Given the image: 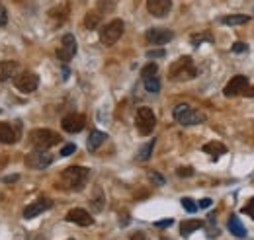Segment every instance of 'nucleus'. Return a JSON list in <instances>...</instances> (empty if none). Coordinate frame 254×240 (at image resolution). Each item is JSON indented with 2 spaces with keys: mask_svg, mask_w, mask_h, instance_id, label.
I'll list each match as a JSON object with an SVG mask.
<instances>
[{
  "mask_svg": "<svg viewBox=\"0 0 254 240\" xmlns=\"http://www.w3.org/2000/svg\"><path fill=\"white\" fill-rule=\"evenodd\" d=\"M16 139H18V135H16V131H14V127L12 125H8V123H2L0 121V143H16Z\"/></svg>",
  "mask_w": 254,
  "mask_h": 240,
  "instance_id": "nucleus-17",
  "label": "nucleus"
},
{
  "mask_svg": "<svg viewBox=\"0 0 254 240\" xmlns=\"http://www.w3.org/2000/svg\"><path fill=\"white\" fill-rule=\"evenodd\" d=\"M6 22H8V14H6V8H4V6H0V28H2V26H6Z\"/></svg>",
  "mask_w": 254,
  "mask_h": 240,
  "instance_id": "nucleus-36",
  "label": "nucleus"
},
{
  "mask_svg": "<svg viewBox=\"0 0 254 240\" xmlns=\"http://www.w3.org/2000/svg\"><path fill=\"white\" fill-rule=\"evenodd\" d=\"M74 150H76V144H74V143L65 144V146H63V150H61V156H71Z\"/></svg>",
  "mask_w": 254,
  "mask_h": 240,
  "instance_id": "nucleus-31",
  "label": "nucleus"
},
{
  "mask_svg": "<svg viewBox=\"0 0 254 240\" xmlns=\"http://www.w3.org/2000/svg\"><path fill=\"white\" fill-rule=\"evenodd\" d=\"M209 205H211V199H202L198 207H209Z\"/></svg>",
  "mask_w": 254,
  "mask_h": 240,
  "instance_id": "nucleus-41",
  "label": "nucleus"
},
{
  "mask_svg": "<svg viewBox=\"0 0 254 240\" xmlns=\"http://www.w3.org/2000/svg\"><path fill=\"white\" fill-rule=\"evenodd\" d=\"M104 141H106V133H104V131H98V129H96V131H92V133H90V137H88V150H90V152H94V150H96Z\"/></svg>",
  "mask_w": 254,
  "mask_h": 240,
  "instance_id": "nucleus-21",
  "label": "nucleus"
},
{
  "mask_svg": "<svg viewBox=\"0 0 254 240\" xmlns=\"http://www.w3.org/2000/svg\"><path fill=\"white\" fill-rule=\"evenodd\" d=\"M243 211H245V213H247L251 219H254V197L249 201V203H247V205H245V209H243Z\"/></svg>",
  "mask_w": 254,
  "mask_h": 240,
  "instance_id": "nucleus-34",
  "label": "nucleus"
},
{
  "mask_svg": "<svg viewBox=\"0 0 254 240\" xmlns=\"http://www.w3.org/2000/svg\"><path fill=\"white\" fill-rule=\"evenodd\" d=\"M147 55H149V57H164V49H152Z\"/></svg>",
  "mask_w": 254,
  "mask_h": 240,
  "instance_id": "nucleus-39",
  "label": "nucleus"
},
{
  "mask_svg": "<svg viewBox=\"0 0 254 240\" xmlns=\"http://www.w3.org/2000/svg\"><path fill=\"white\" fill-rule=\"evenodd\" d=\"M16 178H18V176H16V174H14V176H8V178H4V182H14V180H16Z\"/></svg>",
  "mask_w": 254,
  "mask_h": 240,
  "instance_id": "nucleus-43",
  "label": "nucleus"
},
{
  "mask_svg": "<svg viewBox=\"0 0 254 240\" xmlns=\"http://www.w3.org/2000/svg\"><path fill=\"white\" fill-rule=\"evenodd\" d=\"M172 8V0H147V10L156 18H164Z\"/></svg>",
  "mask_w": 254,
  "mask_h": 240,
  "instance_id": "nucleus-14",
  "label": "nucleus"
},
{
  "mask_svg": "<svg viewBox=\"0 0 254 240\" xmlns=\"http://www.w3.org/2000/svg\"><path fill=\"white\" fill-rule=\"evenodd\" d=\"M147 41L152 43V45H164V43H168L172 37H174V34L170 32V30H162V28H152L147 32Z\"/></svg>",
  "mask_w": 254,
  "mask_h": 240,
  "instance_id": "nucleus-13",
  "label": "nucleus"
},
{
  "mask_svg": "<svg viewBox=\"0 0 254 240\" xmlns=\"http://www.w3.org/2000/svg\"><path fill=\"white\" fill-rule=\"evenodd\" d=\"M182 207H184L186 211H190V213L198 211V203H196V201H192L190 197H184V199H182Z\"/></svg>",
  "mask_w": 254,
  "mask_h": 240,
  "instance_id": "nucleus-29",
  "label": "nucleus"
},
{
  "mask_svg": "<svg viewBox=\"0 0 254 240\" xmlns=\"http://www.w3.org/2000/svg\"><path fill=\"white\" fill-rule=\"evenodd\" d=\"M135 125H137V131H139L141 135H151L154 125H156V117H154L151 107H139V109H137Z\"/></svg>",
  "mask_w": 254,
  "mask_h": 240,
  "instance_id": "nucleus-3",
  "label": "nucleus"
},
{
  "mask_svg": "<svg viewBox=\"0 0 254 240\" xmlns=\"http://www.w3.org/2000/svg\"><path fill=\"white\" fill-rule=\"evenodd\" d=\"M74 55H76V39H74V35L67 34V35H63L61 45L57 49V59L63 63H69Z\"/></svg>",
  "mask_w": 254,
  "mask_h": 240,
  "instance_id": "nucleus-7",
  "label": "nucleus"
},
{
  "mask_svg": "<svg viewBox=\"0 0 254 240\" xmlns=\"http://www.w3.org/2000/svg\"><path fill=\"white\" fill-rule=\"evenodd\" d=\"M190 109H192V107H190L188 103H178V105L174 107V111H172V113H174V119H176V121H180V119H182Z\"/></svg>",
  "mask_w": 254,
  "mask_h": 240,
  "instance_id": "nucleus-25",
  "label": "nucleus"
},
{
  "mask_svg": "<svg viewBox=\"0 0 254 240\" xmlns=\"http://www.w3.org/2000/svg\"><path fill=\"white\" fill-rule=\"evenodd\" d=\"M123 30H125V26L121 20H113V22L106 24L100 32V41L104 45H113L123 35Z\"/></svg>",
  "mask_w": 254,
  "mask_h": 240,
  "instance_id": "nucleus-4",
  "label": "nucleus"
},
{
  "mask_svg": "<svg viewBox=\"0 0 254 240\" xmlns=\"http://www.w3.org/2000/svg\"><path fill=\"white\" fill-rule=\"evenodd\" d=\"M131 240H147V237H145L143 233H133V235H131Z\"/></svg>",
  "mask_w": 254,
  "mask_h": 240,
  "instance_id": "nucleus-40",
  "label": "nucleus"
},
{
  "mask_svg": "<svg viewBox=\"0 0 254 240\" xmlns=\"http://www.w3.org/2000/svg\"><path fill=\"white\" fill-rule=\"evenodd\" d=\"M67 14H69V10H67L65 6H61V8H55V10H51V18H57V24H63V20L67 18Z\"/></svg>",
  "mask_w": 254,
  "mask_h": 240,
  "instance_id": "nucleus-26",
  "label": "nucleus"
},
{
  "mask_svg": "<svg viewBox=\"0 0 254 240\" xmlns=\"http://www.w3.org/2000/svg\"><path fill=\"white\" fill-rule=\"evenodd\" d=\"M98 4H100L102 12H109V10H113V0H100Z\"/></svg>",
  "mask_w": 254,
  "mask_h": 240,
  "instance_id": "nucleus-33",
  "label": "nucleus"
},
{
  "mask_svg": "<svg viewBox=\"0 0 254 240\" xmlns=\"http://www.w3.org/2000/svg\"><path fill=\"white\" fill-rule=\"evenodd\" d=\"M152 146H154V139H152L151 143L143 144V148H141V152H139V160H147L149 156H151L152 152Z\"/></svg>",
  "mask_w": 254,
  "mask_h": 240,
  "instance_id": "nucleus-28",
  "label": "nucleus"
},
{
  "mask_svg": "<svg viewBox=\"0 0 254 240\" xmlns=\"http://www.w3.org/2000/svg\"><path fill=\"white\" fill-rule=\"evenodd\" d=\"M145 88L149 90V92H158L160 90V80L154 76V78H147L145 80Z\"/></svg>",
  "mask_w": 254,
  "mask_h": 240,
  "instance_id": "nucleus-27",
  "label": "nucleus"
},
{
  "mask_svg": "<svg viewBox=\"0 0 254 240\" xmlns=\"http://www.w3.org/2000/svg\"><path fill=\"white\" fill-rule=\"evenodd\" d=\"M14 84H16V88H18L20 92H24V94H32V92H36V90H37V86H39V78H37V74H34V72H22L20 76H16Z\"/></svg>",
  "mask_w": 254,
  "mask_h": 240,
  "instance_id": "nucleus-8",
  "label": "nucleus"
},
{
  "mask_svg": "<svg viewBox=\"0 0 254 240\" xmlns=\"http://www.w3.org/2000/svg\"><path fill=\"white\" fill-rule=\"evenodd\" d=\"M51 162H53V154L47 152V150H43V148H37V150L30 152L26 156V164L30 168H34V170H43V168L49 166Z\"/></svg>",
  "mask_w": 254,
  "mask_h": 240,
  "instance_id": "nucleus-6",
  "label": "nucleus"
},
{
  "mask_svg": "<svg viewBox=\"0 0 254 240\" xmlns=\"http://www.w3.org/2000/svg\"><path fill=\"white\" fill-rule=\"evenodd\" d=\"M231 51H233V53H247V51H249V45H247V43H241V41H237V43L231 47Z\"/></svg>",
  "mask_w": 254,
  "mask_h": 240,
  "instance_id": "nucleus-32",
  "label": "nucleus"
},
{
  "mask_svg": "<svg viewBox=\"0 0 254 240\" xmlns=\"http://www.w3.org/2000/svg\"><path fill=\"white\" fill-rule=\"evenodd\" d=\"M90 176V170L88 168H82V166H69L61 172V180H59V186L65 188V190H80L86 180Z\"/></svg>",
  "mask_w": 254,
  "mask_h": 240,
  "instance_id": "nucleus-1",
  "label": "nucleus"
},
{
  "mask_svg": "<svg viewBox=\"0 0 254 240\" xmlns=\"http://www.w3.org/2000/svg\"><path fill=\"white\" fill-rule=\"evenodd\" d=\"M51 207H53V201H51L49 197H39L37 201L30 203V205L24 209V217H26V219H34V217L45 213V211L51 209Z\"/></svg>",
  "mask_w": 254,
  "mask_h": 240,
  "instance_id": "nucleus-12",
  "label": "nucleus"
},
{
  "mask_svg": "<svg viewBox=\"0 0 254 240\" xmlns=\"http://www.w3.org/2000/svg\"><path fill=\"white\" fill-rule=\"evenodd\" d=\"M205 39H207V41H211V37H209L207 34H202V35H194V37H192V43H194V45H198V43H202V41H205Z\"/></svg>",
  "mask_w": 254,
  "mask_h": 240,
  "instance_id": "nucleus-35",
  "label": "nucleus"
},
{
  "mask_svg": "<svg viewBox=\"0 0 254 240\" xmlns=\"http://www.w3.org/2000/svg\"><path fill=\"white\" fill-rule=\"evenodd\" d=\"M221 22L227 24V26H243V24H249L251 18L245 16V14H235V16H225Z\"/></svg>",
  "mask_w": 254,
  "mask_h": 240,
  "instance_id": "nucleus-22",
  "label": "nucleus"
},
{
  "mask_svg": "<svg viewBox=\"0 0 254 240\" xmlns=\"http://www.w3.org/2000/svg\"><path fill=\"white\" fill-rule=\"evenodd\" d=\"M32 143L45 150V148H49L53 144L61 143V137H59V133H55L51 129H36L32 133Z\"/></svg>",
  "mask_w": 254,
  "mask_h": 240,
  "instance_id": "nucleus-5",
  "label": "nucleus"
},
{
  "mask_svg": "<svg viewBox=\"0 0 254 240\" xmlns=\"http://www.w3.org/2000/svg\"><path fill=\"white\" fill-rule=\"evenodd\" d=\"M151 178H152V182H154V184H158V186H162V184H164V178H162L158 172H151Z\"/></svg>",
  "mask_w": 254,
  "mask_h": 240,
  "instance_id": "nucleus-37",
  "label": "nucleus"
},
{
  "mask_svg": "<svg viewBox=\"0 0 254 240\" xmlns=\"http://www.w3.org/2000/svg\"><path fill=\"white\" fill-rule=\"evenodd\" d=\"M84 125H86V119H84V115H80V113H69V115H65L63 121H61V127H63L67 133H80V131L84 129Z\"/></svg>",
  "mask_w": 254,
  "mask_h": 240,
  "instance_id": "nucleus-10",
  "label": "nucleus"
},
{
  "mask_svg": "<svg viewBox=\"0 0 254 240\" xmlns=\"http://www.w3.org/2000/svg\"><path fill=\"white\" fill-rule=\"evenodd\" d=\"M247 90H249V80H247V76L239 74V76H233V78L229 80V84L225 86L223 94H225L227 98H233V96H241V94H245Z\"/></svg>",
  "mask_w": 254,
  "mask_h": 240,
  "instance_id": "nucleus-9",
  "label": "nucleus"
},
{
  "mask_svg": "<svg viewBox=\"0 0 254 240\" xmlns=\"http://www.w3.org/2000/svg\"><path fill=\"white\" fill-rule=\"evenodd\" d=\"M172 223H174L172 219H164V221H158V223H154V225H156L158 229H166V227H170Z\"/></svg>",
  "mask_w": 254,
  "mask_h": 240,
  "instance_id": "nucleus-38",
  "label": "nucleus"
},
{
  "mask_svg": "<svg viewBox=\"0 0 254 240\" xmlns=\"http://www.w3.org/2000/svg\"><path fill=\"white\" fill-rule=\"evenodd\" d=\"M203 121H205V115L203 113H198V111L190 109L178 123H182V125H196V123H203Z\"/></svg>",
  "mask_w": 254,
  "mask_h": 240,
  "instance_id": "nucleus-19",
  "label": "nucleus"
},
{
  "mask_svg": "<svg viewBox=\"0 0 254 240\" xmlns=\"http://www.w3.org/2000/svg\"><path fill=\"white\" fill-rule=\"evenodd\" d=\"M98 24H100V14H88L86 18H84V28L86 30H96L98 28Z\"/></svg>",
  "mask_w": 254,
  "mask_h": 240,
  "instance_id": "nucleus-23",
  "label": "nucleus"
},
{
  "mask_svg": "<svg viewBox=\"0 0 254 240\" xmlns=\"http://www.w3.org/2000/svg\"><path fill=\"white\" fill-rule=\"evenodd\" d=\"M156 72H158V67H156L154 63H149V65H145V67H143L141 76H143V80H147V78H154V76H156Z\"/></svg>",
  "mask_w": 254,
  "mask_h": 240,
  "instance_id": "nucleus-24",
  "label": "nucleus"
},
{
  "mask_svg": "<svg viewBox=\"0 0 254 240\" xmlns=\"http://www.w3.org/2000/svg\"><path fill=\"white\" fill-rule=\"evenodd\" d=\"M69 223H74V225H78V227H90V225H94V217L86 211V209H80V207H76V209H71L69 213H67V217H65Z\"/></svg>",
  "mask_w": 254,
  "mask_h": 240,
  "instance_id": "nucleus-11",
  "label": "nucleus"
},
{
  "mask_svg": "<svg viewBox=\"0 0 254 240\" xmlns=\"http://www.w3.org/2000/svg\"><path fill=\"white\" fill-rule=\"evenodd\" d=\"M245 94H247V96H251V98H254V86H251V88H249Z\"/></svg>",
  "mask_w": 254,
  "mask_h": 240,
  "instance_id": "nucleus-42",
  "label": "nucleus"
},
{
  "mask_svg": "<svg viewBox=\"0 0 254 240\" xmlns=\"http://www.w3.org/2000/svg\"><path fill=\"white\" fill-rule=\"evenodd\" d=\"M203 152L211 154V156L217 160L221 154H225V152H227V146H225L223 143H219V141H211V143L203 144Z\"/></svg>",
  "mask_w": 254,
  "mask_h": 240,
  "instance_id": "nucleus-18",
  "label": "nucleus"
},
{
  "mask_svg": "<svg viewBox=\"0 0 254 240\" xmlns=\"http://www.w3.org/2000/svg\"><path fill=\"white\" fill-rule=\"evenodd\" d=\"M176 174H178L180 178H190V176H194V168H190V166H182V168H178V170H176Z\"/></svg>",
  "mask_w": 254,
  "mask_h": 240,
  "instance_id": "nucleus-30",
  "label": "nucleus"
},
{
  "mask_svg": "<svg viewBox=\"0 0 254 240\" xmlns=\"http://www.w3.org/2000/svg\"><path fill=\"white\" fill-rule=\"evenodd\" d=\"M18 69H20V65H18L16 61H4V63L0 65V80L6 82V80H10V78H14V76L18 74Z\"/></svg>",
  "mask_w": 254,
  "mask_h": 240,
  "instance_id": "nucleus-15",
  "label": "nucleus"
},
{
  "mask_svg": "<svg viewBox=\"0 0 254 240\" xmlns=\"http://www.w3.org/2000/svg\"><path fill=\"white\" fill-rule=\"evenodd\" d=\"M227 227H229L231 235H235L237 239H245V237H247V229L243 227V223L239 221V217H237V215H231V217H229Z\"/></svg>",
  "mask_w": 254,
  "mask_h": 240,
  "instance_id": "nucleus-16",
  "label": "nucleus"
},
{
  "mask_svg": "<svg viewBox=\"0 0 254 240\" xmlns=\"http://www.w3.org/2000/svg\"><path fill=\"white\" fill-rule=\"evenodd\" d=\"M203 227L202 221H198V219H194V221H184L182 225H180V235L182 237H188V235H192L194 231H200Z\"/></svg>",
  "mask_w": 254,
  "mask_h": 240,
  "instance_id": "nucleus-20",
  "label": "nucleus"
},
{
  "mask_svg": "<svg viewBox=\"0 0 254 240\" xmlns=\"http://www.w3.org/2000/svg\"><path fill=\"white\" fill-rule=\"evenodd\" d=\"M196 67L192 63L190 57H180L178 61L172 63L170 70H168V78L170 80H190L196 76Z\"/></svg>",
  "mask_w": 254,
  "mask_h": 240,
  "instance_id": "nucleus-2",
  "label": "nucleus"
}]
</instances>
